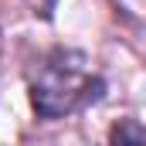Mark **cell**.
Segmentation results:
<instances>
[{
  "label": "cell",
  "mask_w": 146,
  "mask_h": 146,
  "mask_svg": "<svg viewBox=\"0 0 146 146\" xmlns=\"http://www.w3.org/2000/svg\"><path fill=\"white\" fill-rule=\"evenodd\" d=\"M27 82H31V102H34L37 115H44V119H61L68 112L82 109L102 88V82L92 72L88 58L78 54V51L44 54L31 68Z\"/></svg>",
  "instance_id": "cell-1"
}]
</instances>
